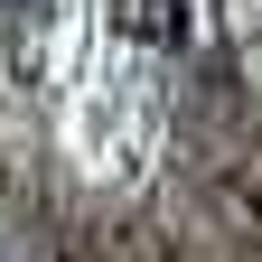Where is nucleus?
<instances>
[{
  "instance_id": "f257e3e1",
  "label": "nucleus",
  "mask_w": 262,
  "mask_h": 262,
  "mask_svg": "<svg viewBox=\"0 0 262 262\" xmlns=\"http://www.w3.org/2000/svg\"><path fill=\"white\" fill-rule=\"evenodd\" d=\"M141 38L150 47H178L187 38V0H141Z\"/></svg>"
},
{
  "instance_id": "f03ea898",
  "label": "nucleus",
  "mask_w": 262,
  "mask_h": 262,
  "mask_svg": "<svg viewBox=\"0 0 262 262\" xmlns=\"http://www.w3.org/2000/svg\"><path fill=\"white\" fill-rule=\"evenodd\" d=\"M28 10H38V0H0V19H28Z\"/></svg>"
}]
</instances>
